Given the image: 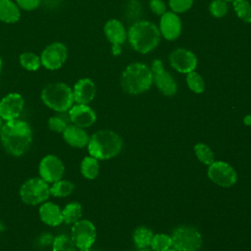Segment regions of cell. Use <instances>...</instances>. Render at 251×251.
I'll return each mask as SVG.
<instances>
[{"instance_id":"52a82bcc","label":"cell","mask_w":251,"mask_h":251,"mask_svg":"<svg viewBox=\"0 0 251 251\" xmlns=\"http://www.w3.org/2000/svg\"><path fill=\"white\" fill-rule=\"evenodd\" d=\"M172 244L177 251H197L202 245V235L191 226H178L174 228Z\"/></svg>"},{"instance_id":"74e56055","label":"cell","mask_w":251,"mask_h":251,"mask_svg":"<svg viewBox=\"0 0 251 251\" xmlns=\"http://www.w3.org/2000/svg\"><path fill=\"white\" fill-rule=\"evenodd\" d=\"M244 124L249 126L251 125V115H247L245 118H244Z\"/></svg>"},{"instance_id":"ac0fdd59","label":"cell","mask_w":251,"mask_h":251,"mask_svg":"<svg viewBox=\"0 0 251 251\" xmlns=\"http://www.w3.org/2000/svg\"><path fill=\"white\" fill-rule=\"evenodd\" d=\"M96 93V87L94 82L90 78H81L77 80L73 89L74 101L76 104H88L90 103Z\"/></svg>"},{"instance_id":"8992f818","label":"cell","mask_w":251,"mask_h":251,"mask_svg":"<svg viewBox=\"0 0 251 251\" xmlns=\"http://www.w3.org/2000/svg\"><path fill=\"white\" fill-rule=\"evenodd\" d=\"M50 196V185L40 176L26 179L20 187L21 200L26 205H40L47 201Z\"/></svg>"},{"instance_id":"83f0119b","label":"cell","mask_w":251,"mask_h":251,"mask_svg":"<svg viewBox=\"0 0 251 251\" xmlns=\"http://www.w3.org/2000/svg\"><path fill=\"white\" fill-rule=\"evenodd\" d=\"M20 64L24 69L30 72H34L40 67L41 61L40 58L34 53L25 52L20 56Z\"/></svg>"},{"instance_id":"4316f807","label":"cell","mask_w":251,"mask_h":251,"mask_svg":"<svg viewBox=\"0 0 251 251\" xmlns=\"http://www.w3.org/2000/svg\"><path fill=\"white\" fill-rule=\"evenodd\" d=\"M52 251H76V246L70 235L60 234L53 238Z\"/></svg>"},{"instance_id":"b9f144b4","label":"cell","mask_w":251,"mask_h":251,"mask_svg":"<svg viewBox=\"0 0 251 251\" xmlns=\"http://www.w3.org/2000/svg\"><path fill=\"white\" fill-rule=\"evenodd\" d=\"M166 251H177V250H176V249H175V248H174V249L170 248V249H168V250H166Z\"/></svg>"},{"instance_id":"484cf974","label":"cell","mask_w":251,"mask_h":251,"mask_svg":"<svg viewBox=\"0 0 251 251\" xmlns=\"http://www.w3.org/2000/svg\"><path fill=\"white\" fill-rule=\"evenodd\" d=\"M71 120L69 117V114L66 112L63 113H58V115L52 116L48 120V127L57 133H62L65 128L70 125Z\"/></svg>"},{"instance_id":"8fae6325","label":"cell","mask_w":251,"mask_h":251,"mask_svg":"<svg viewBox=\"0 0 251 251\" xmlns=\"http://www.w3.org/2000/svg\"><path fill=\"white\" fill-rule=\"evenodd\" d=\"M150 70L157 88L166 96L175 95L177 90V84L173 75L165 71L162 61L159 59L153 60Z\"/></svg>"},{"instance_id":"30bf717a","label":"cell","mask_w":251,"mask_h":251,"mask_svg":"<svg viewBox=\"0 0 251 251\" xmlns=\"http://www.w3.org/2000/svg\"><path fill=\"white\" fill-rule=\"evenodd\" d=\"M38 173L42 179L48 183H53L63 178L65 174V165L58 156L49 154L40 160Z\"/></svg>"},{"instance_id":"f35d334b","label":"cell","mask_w":251,"mask_h":251,"mask_svg":"<svg viewBox=\"0 0 251 251\" xmlns=\"http://www.w3.org/2000/svg\"><path fill=\"white\" fill-rule=\"evenodd\" d=\"M3 125H4V123H3V119L0 117V129L2 128V126H3Z\"/></svg>"},{"instance_id":"8d00e7d4","label":"cell","mask_w":251,"mask_h":251,"mask_svg":"<svg viewBox=\"0 0 251 251\" xmlns=\"http://www.w3.org/2000/svg\"><path fill=\"white\" fill-rule=\"evenodd\" d=\"M41 0H16L17 5L26 11H31L36 9L39 4H40Z\"/></svg>"},{"instance_id":"f1b7e54d","label":"cell","mask_w":251,"mask_h":251,"mask_svg":"<svg viewBox=\"0 0 251 251\" xmlns=\"http://www.w3.org/2000/svg\"><path fill=\"white\" fill-rule=\"evenodd\" d=\"M150 246L153 251H166L173 246L172 238L170 235L165 233L154 234Z\"/></svg>"},{"instance_id":"e575fe53","label":"cell","mask_w":251,"mask_h":251,"mask_svg":"<svg viewBox=\"0 0 251 251\" xmlns=\"http://www.w3.org/2000/svg\"><path fill=\"white\" fill-rule=\"evenodd\" d=\"M193 0H169L170 8L174 13H184L191 8Z\"/></svg>"},{"instance_id":"7a4b0ae2","label":"cell","mask_w":251,"mask_h":251,"mask_svg":"<svg viewBox=\"0 0 251 251\" xmlns=\"http://www.w3.org/2000/svg\"><path fill=\"white\" fill-rule=\"evenodd\" d=\"M127 38L135 51L141 54H146L157 47L160 42L161 33L159 28L153 23L148 21H137L129 26Z\"/></svg>"},{"instance_id":"9a60e30c","label":"cell","mask_w":251,"mask_h":251,"mask_svg":"<svg viewBox=\"0 0 251 251\" xmlns=\"http://www.w3.org/2000/svg\"><path fill=\"white\" fill-rule=\"evenodd\" d=\"M104 32L107 39L112 43L113 54L116 56L120 55L122 52L121 44H123L127 37L123 24L116 19L109 20L104 25Z\"/></svg>"},{"instance_id":"f546056e","label":"cell","mask_w":251,"mask_h":251,"mask_svg":"<svg viewBox=\"0 0 251 251\" xmlns=\"http://www.w3.org/2000/svg\"><path fill=\"white\" fill-rule=\"evenodd\" d=\"M194 151L198 160L205 165H211L215 161L213 151L205 143H197L194 146Z\"/></svg>"},{"instance_id":"277c9868","label":"cell","mask_w":251,"mask_h":251,"mask_svg":"<svg viewBox=\"0 0 251 251\" xmlns=\"http://www.w3.org/2000/svg\"><path fill=\"white\" fill-rule=\"evenodd\" d=\"M153 82L151 70L143 63H132L124 71L121 85L125 92L136 95L148 90Z\"/></svg>"},{"instance_id":"ba28073f","label":"cell","mask_w":251,"mask_h":251,"mask_svg":"<svg viewBox=\"0 0 251 251\" xmlns=\"http://www.w3.org/2000/svg\"><path fill=\"white\" fill-rule=\"evenodd\" d=\"M71 238L77 249L90 248L96 239V228L88 220H78L73 224Z\"/></svg>"},{"instance_id":"3957f363","label":"cell","mask_w":251,"mask_h":251,"mask_svg":"<svg viewBox=\"0 0 251 251\" xmlns=\"http://www.w3.org/2000/svg\"><path fill=\"white\" fill-rule=\"evenodd\" d=\"M123 148L121 136L110 129H100L94 132L87 144L90 156L97 160H108L117 156Z\"/></svg>"},{"instance_id":"44dd1931","label":"cell","mask_w":251,"mask_h":251,"mask_svg":"<svg viewBox=\"0 0 251 251\" xmlns=\"http://www.w3.org/2000/svg\"><path fill=\"white\" fill-rule=\"evenodd\" d=\"M21 17L19 6L12 0H0V21L8 24L16 23Z\"/></svg>"},{"instance_id":"4dcf8cb0","label":"cell","mask_w":251,"mask_h":251,"mask_svg":"<svg viewBox=\"0 0 251 251\" xmlns=\"http://www.w3.org/2000/svg\"><path fill=\"white\" fill-rule=\"evenodd\" d=\"M233 8L238 18L245 23H251V6L246 0H233Z\"/></svg>"},{"instance_id":"d590c367","label":"cell","mask_w":251,"mask_h":251,"mask_svg":"<svg viewBox=\"0 0 251 251\" xmlns=\"http://www.w3.org/2000/svg\"><path fill=\"white\" fill-rule=\"evenodd\" d=\"M150 10L156 15L162 16L166 13V4L163 0H150L149 2Z\"/></svg>"},{"instance_id":"603a6c76","label":"cell","mask_w":251,"mask_h":251,"mask_svg":"<svg viewBox=\"0 0 251 251\" xmlns=\"http://www.w3.org/2000/svg\"><path fill=\"white\" fill-rule=\"evenodd\" d=\"M63 223L73 225L82 216V207L78 202H70L62 209Z\"/></svg>"},{"instance_id":"2e32d148","label":"cell","mask_w":251,"mask_h":251,"mask_svg":"<svg viewBox=\"0 0 251 251\" xmlns=\"http://www.w3.org/2000/svg\"><path fill=\"white\" fill-rule=\"evenodd\" d=\"M71 124L80 127H89L96 121L95 112L86 104H75L68 111Z\"/></svg>"},{"instance_id":"1f68e13d","label":"cell","mask_w":251,"mask_h":251,"mask_svg":"<svg viewBox=\"0 0 251 251\" xmlns=\"http://www.w3.org/2000/svg\"><path fill=\"white\" fill-rule=\"evenodd\" d=\"M186 83L190 90L195 93H202L205 89V82L202 76L196 72H190L186 76Z\"/></svg>"},{"instance_id":"7402d4cb","label":"cell","mask_w":251,"mask_h":251,"mask_svg":"<svg viewBox=\"0 0 251 251\" xmlns=\"http://www.w3.org/2000/svg\"><path fill=\"white\" fill-rule=\"evenodd\" d=\"M80 173L87 179H94L99 175V162L92 156H86L80 163Z\"/></svg>"},{"instance_id":"60d3db41","label":"cell","mask_w":251,"mask_h":251,"mask_svg":"<svg viewBox=\"0 0 251 251\" xmlns=\"http://www.w3.org/2000/svg\"><path fill=\"white\" fill-rule=\"evenodd\" d=\"M139 251H153V250H149V249H147V248H145V249H140Z\"/></svg>"},{"instance_id":"5b68a950","label":"cell","mask_w":251,"mask_h":251,"mask_svg":"<svg viewBox=\"0 0 251 251\" xmlns=\"http://www.w3.org/2000/svg\"><path fill=\"white\" fill-rule=\"evenodd\" d=\"M42 102L57 113L68 112L74 105L73 89L66 83L53 82L41 91Z\"/></svg>"},{"instance_id":"4fadbf2b","label":"cell","mask_w":251,"mask_h":251,"mask_svg":"<svg viewBox=\"0 0 251 251\" xmlns=\"http://www.w3.org/2000/svg\"><path fill=\"white\" fill-rule=\"evenodd\" d=\"M24 106L25 101L21 94L9 93L0 100V117L5 122L19 119Z\"/></svg>"},{"instance_id":"7bdbcfd3","label":"cell","mask_w":251,"mask_h":251,"mask_svg":"<svg viewBox=\"0 0 251 251\" xmlns=\"http://www.w3.org/2000/svg\"><path fill=\"white\" fill-rule=\"evenodd\" d=\"M1 68H2V60H1V57H0V72H1Z\"/></svg>"},{"instance_id":"cb8c5ba5","label":"cell","mask_w":251,"mask_h":251,"mask_svg":"<svg viewBox=\"0 0 251 251\" xmlns=\"http://www.w3.org/2000/svg\"><path fill=\"white\" fill-rule=\"evenodd\" d=\"M75 189V184L68 180L61 178L50 185V194L51 196L62 198V197H67L73 193Z\"/></svg>"},{"instance_id":"ab89813d","label":"cell","mask_w":251,"mask_h":251,"mask_svg":"<svg viewBox=\"0 0 251 251\" xmlns=\"http://www.w3.org/2000/svg\"><path fill=\"white\" fill-rule=\"evenodd\" d=\"M78 251H90V248H84V249H78Z\"/></svg>"},{"instance_id":"d6986e66","label":"cell","mask_w":251,"mask_h":251,"mask_svg":"<svg viewBox=\"0 0 251 251\" xmlns=\"http://www.w3.org/2000/svg\"><path fill=\"white\" fill-rule=\"evenodd\" d=\"M38 215L42 223L49 226H58L63 224L62 209L51 201H45L40 204Z\"/></svg>"},{"instance_id":"9c48e42d","label":"cell","mask_w":251,"mask_h":251,"mask_svg":"<svg viewBox=\"0 0 251 251\" xmlns=\"http://www.w3.org/2000/svg\"><path fill=\"white\" fill-rule=\"evenodd\" d=\"M208 176L214 183L222 187L232 186L237 179L234 169L223 161H214L209 165Z\"/></svg>"},{"instance_id":"7c38bea8","label":"cell","mask_w":251,"mask_h":251,"mask_svg":"<svg viewBox=\"0 0 251 251\" xmlns=\"http://www.w3.org/2000/svg\"><path fill=\"white\" fill-rule=\"evenodd\" d=\"M68 56L67 47L61 42L48 45L41 53V64L48 70H58L66 62Z\"/></svg>"},{"instance_id":"e0dca14e","label":"cell","mask_w":251,"mask_h":251,"mask_svg":"<svg viewBox=\"0 0 251 251\" xmlns=\"http://www.w3.org/2000/svg\"><path fill=\"white\" fill-rule=\"evenodd\" d=\"M160 33L168 40H174L180 35L181 21L174 12H166L161 16Z\"/></svg>"},{"instance_id":"5bb4252c","label":"cell","mask_w":251,"mask_h":251,"mask_svg":"<svg viewBox=\"0 0 251 251\" xmlns=\"http://www.w3.org/2000/svg\"><path fill=\"white\" fill-rule=\"evenodd\" d=\"M171 66L181 74L193 72L197 66L196 56L189 50L177 48L174 50L169 57Z\"/></svg>"},{"instance_id":"ffe728a7","label":"cell","mask_w":251,"mask_h":251,"mask_svg":"<svg viewBox=\"0 0 251 251\" xmlns=\"http://www.w3.org/2000/svg\"><path fill=\"white\" fill-rule=\"evenodd\" d=\"M63 139L67 144L75 148H83L87 146L89 135L83 127L70 124L62 132Z\"/></svg>"},{"instance_id":"d4e9b609","label":"cell","mask_w":251,"mask_h":251,"mask_svg":"<svg viewBox=\"0 0 251 251\" xmlns=\"http://www.w3.org/2000/svg\"><path fill=\"white\" fill-rule=\"evenodd\" d=\"M153 232L146 226H138L133 231V241L137 248L145 249L150 246L153 237Z\"/></svg>"},{"instance_id":"ee69618b","label":"cell","mask_w":251,"mask_h":251,"mask_svg":"<svg viewBox=\"0 0 251 251\" xmlns=\"http://www.w3.org/2000/svg\"><path fill=\"white\" fill-rule=\"evenodd\" d=\"M224 1H226H226H233V0H224Z\"/></svg>"},{"instance_id":"6da1fadb","label":"cell","mask_w":251,"mask_h":251,"mask_svg":"<svg viewBox=\"0 0 251 251\" xmlns=\"http://www.w3.org/2000/svg\"><path fill=\"white\" fill-rule=\"evenodd\" d=\"M0 140L8 154L20 157L29 149L32 131L29 125L23 120L7 121L0 129Z\"/></svg>"},{"instance_id":"836d02e7","label":"cell","mask_w":251,"mask_h":251,"mask_svg":"<svg viewBox=\"0 0 251 251\" xmlns=\"http://www.w3.org/2000/svg\"><path fill=\"white\" fill-rule=\"evenodd\" d=\"M209 11L215 18H222L227 12V4L224 0H213L209 5Z\"/></svg>"},{"instance_id":"d6a6232c","label":"cell","mask_w":251,"mask_h":251,"mask_svg":"<svg viewBox=\"0 0 251 251\" xmlns=\"http://www.w3.org/2000/svg\"><path fill=\"white\" fill-rule=\"evenodd\" d=\"M141 4L138 0H129L126 6V17L129 21H135L141 15Z\"/></svg>"}]
</instances>
